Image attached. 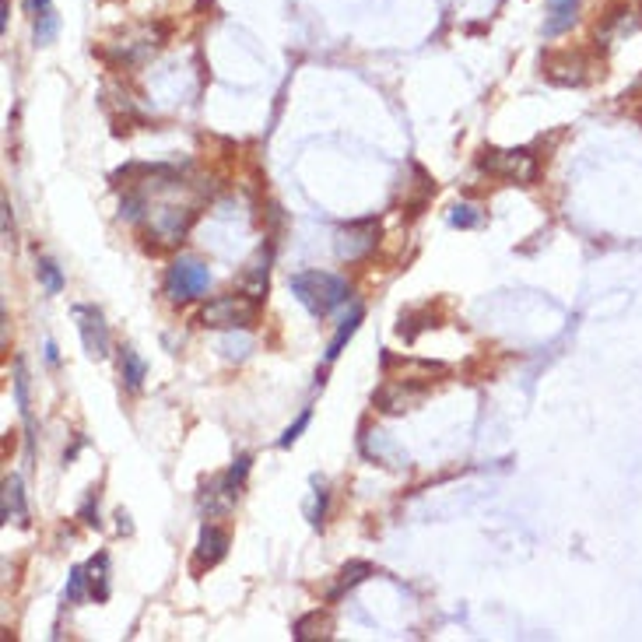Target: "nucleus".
<instances>
[{
    "label": "nucleus",
    "mask_w": 642,
    "mask_h": 642,
    "mask_svg": "<svg viewBox=\"0 0 642 642\" xmlns=\"http://www.w3.org/2000/svg\"><path fill=\"white\" fill-rule=\"evenodd\" d=\"M362 316H365V313H362V309L355 306V309H351V316H348V320H345V323H341V326H337V334H334V341L326 345V362H337V355L345 351V345H348V341H351V334L358 330V323H362Z\"/></svg>",
    "instance_id": "17"
},
{
    "label": "nucleus",
    "mask_w": 642,
    "mask_h": 642,
    "mask_svg": "<svg viewBox=\"0 0 642 642\" xmlns=\"http://www.w3.org/2000/svg\"><path fill=\"white\" fill-rule=\"evenodd\" d=\"M28 4H32L35 15H39V11H50V0H28Z\"/></svg>",
    "instance_id": "25"
},
{
    "label": "nucleus",
    "mask_w": 642,
    "mask_h": 642,
    "mask_svg": "<svg viewBox=\"0 0 642 642\" xmlns=\"http://www.w3.org/2000/svg\"><path fill=\"white\" fill-rule=\"evenodd\" d=\"M25 523V495H22V478H7L4 482V523Z\"/></svg>",
    "instance_id": "12"
},
{
    "label": "nucleus",
    "mask_w": 642,
    "mask_h": 642,
    "mask_svg": "<svg viewBox=\"0 0 642 642\" xmlns=\"http://www.w3.org/2000/svg\"><path fill=\"white\" fill-rule=\"evenodd\" d=\"M7 15H11V7H7V0H4V4H0V32L7 28Z\"/></svg>",
    "instance_id": "24"
},
{
    "label": "nucleus",
    "mask_w": 642,
    "mask_h": 642,
    "mask_svg": "<svg viewBox=\"0 0 642 642\" xmlns=\"http://www.w3.org/2000/svg\"><path fill=\"white\" fill-rule=\"evenodd\" d=\"M488 176H499V180H506V183H520V187H530L537 180V159L534 151H527V148H484L482 159H478Z\"/></svg>",
    "instance_id": "3"
},
{
    "label": "nucleus",
    "mask_w": 642,
    "mask_h": 642,
    "mask_svg": "<svg viewBox=\"0 0 642 642\" xmlns=\"http://www.w3.org/2000/svg\"><path fill=\"white\" fill-rule=\"evenodd\" d=\"M369 576H373V565L369 562H348L337 572V587L330 589V600H341L348 589H355L358 583H365Z\"/></svg>",
    "instance_id": "13"
},
{
    "label": "nucleus",
    "mask_w": 642,
    "mask_h": 642,
    "mask_svg": "<svg viewBox=\"0 0 642 642\" xmlns=\"http://www.w3.org/2000/svg\"><path fill=\"white\" fill-rule=\"evenodd\" d=\"M375 236H379V225L373 218L351 221L348 229H341V236H337V257L341 260H362L375 246Z\"/></svg>",
    "instance_id": "8"
},
{
    "label": "nucleus",
    "mask_w": 642,
    "mask_h": 642,
    "mask_svg": "<svg viewBox=\"0 0 642 642\" xmlns=\"http://www.w3.org/2000/svg\"><path fill=\"white\" fill-rule=\"evenodd\" d=\"M425 397V386H414L411 379H390V383H383L379 390H375V407L379 411H386V414H404V411H411L414 404Z\"/></svg>",
    "instance_id": "7"
},
{
    "label": "nucleus",
    "mask_w": 642,
    "mask_h": 642,
    "mask_svg": "<svg viewBox=\"0 0 642 642\" xmlns=\"http://www.w3.org/2000/svg\"><path fill=\"white\" fill-rule=\"evenodd\" d=\"M292 292L295 298L313 313V316H326L330 309H337L341 302H348V281L337 277V274H326V270H302L292 274Z\"/></svg>",
    "instance_id": "1"
},
{
    "label": "nucleus",
    "mask_w": 642,
    "mask_h": 642,
    "mask_svg": "<svg viewBox=\"0 0 642 642\" xmlns=\"http://www.w3.org/2000/svg\"><path fill=\"white\" fill-rule=\"evenodd\" d=\"M450 225H456V229H478L482 225V211L474 204H456L453 211H450Z\"/></svg>",
    "instance_id": "21"
},
{
    "label": "nucleus",
    "mask_w": 642,
    "mask_h": 642,
    "mask_svg": "<svg viewBox=\"0 0 642 642\" xmlns=\"http://www.w3.org/2000/svg\"><path fill=\"white\" fill-rule=\"evenodd\" d=\"M120 375H123L127 390H141V383L148 375V365H144V358L134 348H123V355H120Z\"/></svg>",
    "instance_id": "15"
},
{
    "label": "nucleus",
    "mask_w": 642,
    "mask_h": 642,
    "mask_svg": "<svg viewBox=\"0 0 642 642\" xmlns=\"http://www.w3.org/2000/svg\"><path fill=\"white\" fill-rule=\"evenodd\" d=\"M225 551H229V534L221 530V527H200V537H197V551H193V572H200V569H211L225 559Z\"/></svg>",
    "instance_id": "9"
},
{
    "label": "nucleus",
    "mask_w": 642,
    "mask_h": 642,
    "mask_svg": "<svg viewBox=\"0 0 642 642\" xmlns=\"http://www.w3.org/2000/svg\"><path fill=\"white\" fill-rule=\"evenodd\" d=\"M39 281H43V288H46V295H60L63 292V274H60V268H56L54 260H39Z\"/></svg>",
    "instance_id": "20"
},
{
    "label": "nucleus",
    "mask_w": 642,
    "mask_h": 642,
    "mask_svg": "<svg viewBox=\"0 0 642 642\" xmlns=\"http://www.w3.org/2000/svg\"><path fill=\"white\" fill-rule=\"evenodd\" d=\"M74 320H78L81 345L88 351V358H106L109 355V326L102 313L95 306H74Z\"/></svg>",
    "instance_id": "6"
},
{
    "label": "nucleus",
    "mask_w": 642,
    "mask_h": 642,
    "mask_svg": "<svg viewBox=\"0 0 642 642\" xmlns=\"http://www.w3.org/2000/svg\"><path fill=\"white\" fill-rule=\"evenodd\" d=\"M56 32H60V15L56 11H39V18H35V43L50 46L56 39Z\"/></svg>",
    "instance_id": "18"
},
{
    "label": "nucleus",
    "mask_w": 642,
    "mask_h": 642,
    "mask_svg": "<svg viewBox=\"0 0 642 642\" xmlns=\"http://www.w3.org/2000/svg\"><path fill=\"white\" fill-rule=\"evenodd\" d=\"M84 593H88V565H74L67 589H63V604H78Z\"/></svg>",
    "instance_id": "19"
},
{
    "label": "nucleus",
    "mask_w": 642,
    "mask_h": 642,
    "mask_svg": "<svg viewBox=\"0 0 642 642\" xmlns=\"http://www.w3.org/2000/svg\"><path fill=\"white\" fill-rule=\"evenodd\" d=\"M88 597L92 600H106L109 597V559L106 555H95L88 562Z\"/></svg>",
    "instance_id": "14"
},
{
    "label": "nucleus",
    "mask_w": 642,
    "mask_h": 642,
    "mask_svg": "<svg viewBox=\"0 0 642 642\" xmlns=\"http://www.w3.org/2000/svg\"><path fill=\"white\" fill-rule=\"evenodd\" d=\"M323 509H326V491L316 495V509H313V523H316V527L323 523Z\"/></svg>",
    "instance_id": "23"
},
{
    "label": "nucleus",
    "mask_w": 642,
    "mask_h": 642,
    "mask_svg": "<svg viewBox=\"0 0 642 642\" xmlns=\"http://www.w3.org/2000/svg\"><path fill=\"white\" fill-rule=\"evenodd\" d=\"M200 323L211 330H249L257 323V298H249L246 292L218 295L200 309Z\"/></svg>",
    "instance_id": "2"
},
{
    "label": "nucleus",
    "mask_w": 642,
    "mask_h": 642,
    "mask_svg": "<svg viewBox=\"0 0 642 642\" xmlns=\"http://www.w3.org/2000/svg\"><path fill=\"white\" fill-rule=\"evenodd\" d=\"M208 285H211L208 264L190 260V257H180V260L169 268V274H165V295H169L172 302H193V298H200V295L208 292Z\"/></svg>",
    "instance_id": "4"
},
{
    "label": "nucleus",
    "mask_w": 642,
    "mask_h": 642,
    "mask_svg": "<svg viewBox=\"0 0 642 642\" xmlns=\"http://www.w3.org/2000/svg\"><path fill=\"white\" fill-rule=\"evenodd\" d=\"M268 264H270V249H264L253 264H249V270H246V281H242V292L249 295V298H264V292H268Z\"/></svg>",
    "instance_id": "11"
},
{
    "label": "nucleus",
    "mask_w": 642,
    "mask_h": 642,
    "mask_svg": "<svg viewBox=\"0 0 642 642\" xmlns=\"http://www.w3.org/2000/svg\"><path fill=\"white\" fill-rule=\"evenodd\" d=\"M46 362H50V365H56V345H54V341L46 345Z\"/></svg>",
    "instance_id": "26"
},
{
    "label": "nucleus",
    "mask_w": 642,
    "mask_h": 642,
    "mask_svg": "<svg viewBox=\"0 0 642 642\" xmlns=\"http://www.w3.org/2000/svg\"><path fill=\"white\" fill-rule=\"evenodd\" d=\"M589 71H593V63H589V56L579 54V50H562V54L544 56V78L551 81V84L579 88V84L589 81Z\"/></svg>",
    "instance_id": "5"
},
{
    "label": "nucleus",
    "mask_w": 642,
    "mask_h": 642,
    "mask_svg": "<svg viewBox=\"0 0 642 642\" xmlns=\"http://www.w3.org/2000/svg\"><path fill=\"white\" fill-rule=\"evenodd\" d=\"M576 11H579V0H548V18H544V35L555 39L569 28L576 25Z\"/></svg>",
    "instance_id": "10"
},
{
    "label": "nucleus",
    "mask_w": 642,
    "mask_h": 642,
    "mask_svg": "<svg viewBox=\"0 0 642 642\" xmlns=\"http://www.w3.org/2000/svg\"><path fill=\"white\" fill-rule=\"evenodd\" d=\"M330 636V618L313 611V615L298 618L295 621V639L298 642H309V639H326Z\"/></svg>",
    "instance_id": "16"
},
{
    "label": "nucleus",
    "mask_w": 642,
    "mask_h": 642,
    "mask_svg": "<svg viewBox=\"0 0 642 642\" xmlns=\"http://www.w3.org/2000/svg\"><path fill=\"white\" fill-rule=\"evenodd\" d=\"M309 418H313V414H309V411H302V414H298V422H295V425L285 428V435L277 439V446H281V450H288V446H292L295 439H298V435L306 432V425H309Z\"/></svg>",
    "instance_id": "22"
}]
</instances>
